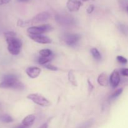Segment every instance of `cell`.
Here are the masks:
<instances>
[{
    "label": "cell",
    "mask_w": 128,
    "mask_h": 128,
    "mask_svg": "<svg viewBox=\"0 0 128 128\" xmlns=\"http://www.w3.org/2000/svg\"><path fill=\"white\" fill-rule=\"evenodd\" d=\"M82 1H88V0H82Z\"/></svg>",
    "instance_id": "obj_28"
},
{
    "label": "cell",
    "mask_w": 128,
    "mask_h": 128,
    "mask_svg": "<svg viewBox=\"0 0 128 128\" xmlns=\"http://www.w3.org/2000/svg\"><path fill=\"white\" fill-rule=\"evenodd\" d=\"M117 60L121 64H127L128 61L126 58H125L124 57L121 56H118L117 57Z\"/></svg>",
    "instance_id": "obj_20"
},
{
    "label": "cell",
    "mask_w": 128,
    "mask_h": 128,
    "mask_svg": "<svg viewBox=\"0 0 128 128\" xmlns=\"http://www.w3.org/2000/svg\"><path fill=\"white\" fill-rule=\"evenodd\" d=\"M67 8L71 12L78 11L82 6V3L79 0H68L67 2Z\"/></svg>",
    "instance_id": "obj_6"
},
{
    "label": "cell",
    "mask_w": 128,
    "mask_h": 128,
    "mask_svg": "<svg viewBox=\"0 0 128 128\" xmlns=\"http://www.w3.org/2000/svg\"><path fill=\"white\" fill-rule=\"evenodd\" d=\"M121 74H122V76L128 77V68H124L122 69V70H121Z\"/></svg>",
    "instance_id": "obj_23"
},
{
    "label": "cell",
    "mask_w": 128,
    "mask_h": 128,
    "mask_svg": "<svg viewBox=\"0 0 128 128\" xmlns=\"http://www.w3.org/2000/svg\"><path fill=\"white\" fill-rule=\"evenodd\" d=\"M81 36L77 34H70L65 36L64 41L69 46H74L80 41Z\"/></svg>",
    "instance_id": "obj_7"
},
{
    "label": "cell",
    "mask_w": 128,
    "mask_h": 128,
    "mask_svg": "<svg viewBox=\"0 0 128 128\" xmlns=\"http://www.w3.org/2000/svg\"><path fill=\"white\" fill-rule=\"evenodd\" d=\"M6 42L8 43V50L12 55H18L20 54L22 48V42L16 37V34L14 32H8L4 33Z\"/></svg>",
    "instance_id": "obj_1"
},
{
    "label": "cell",
    "mask_w": 128,
    "mask_h": 128,
    "mask_svg": "<svg viewBox=\"0 0 128 128\" xmlns=\"http://www.w3.org/2000/svg\"></svg>",
    "instance_id": "obj_29"
},
{
    "label": "cell",
    "mask_w": 128,
    "mask_h": 128,
    "mask_svg": "<svg viewBox=\"0 0 128 128\" xmlns=\"http://www.w3.org/2000/svg\"><path fill=\"white\" fill-rule=\"evenodd\" d=\"M13 119L8 114H3L0 116V121L4 123H11L13 122Z\"/></svg>",
    "instance_id": "obj_14"
},
{
    "label": "cell",
    "mask_w": 128,
    "mask_h": 128,
    "mask_svg": "<svg viewBox=\"0 0 128 128\" xmlns=\"http://www.w3.org/2000/svg\"><path fill=\"white\" fill-rule=\"evenodd\" d=\"M40 54L42 57H50L52 54V51L50 50H42L40 51Z\"/></svg>",
    "instance_id": "obj_16"
},
{
    "label": "cell",
    "mask_w": 128,
    "mask_h": 128,
    "mask_svg": "<svg viewBox=\"0 0 128 128\" xmlns=\"http://www.w3.org/2000/svg\"><path fill=\"white\" fill-rule=\"evenodd\" d=\"M29 36L32 40L35 42L40 44H50L51 43V39L45 36H42L41 34L38 35H31L30 34Z\"/></svg>",
    "instance_id": "obj_8"
},
{
    "label": "cell",
    "mask_w": 128,
    "mask_h": 128,
    "mask_svg": "<svg viewBox=\"0 0 128 128\" xmlns=\"http://www.w3.org/2000/svg\"><path fill=\"white\" fill-rule=\"evenodd\" d=\"M11 0H0V5L6 4L11 2Z\"/></svg>",
    "instance_id": "obj_24"
},
{
    "label": "cell",
    "mask_w": 128,
    "mask_h": 128,
    "mask_svg": "<svg viewBox=\"0 0 128 128\" xmlns=\"http://www.w3.org/2000/svg\"><path fill=\"white\" fill-rule=\"evenodd\" d=\"M38 128H48V124L44 123L43 124L41 125V126Z\"/></svg>",
    "instance_id": "obj_25"
},
{
    "label": "cell",
    "mask_w": 128,
    "mask_h": 128,
    "mask_svg": "<svg viewBox=\"0 0 128 128\" xmlns=\"http://www.w3.org/2000/svg\"><path fill=\"white\" fill-rule=\"evenodd\" d=\"M121 81L120 73L118 71H114L110 76V84L112 88L118 87Z\"/></svg>",
    "instance_id": "obj_9"
},
{
    "label": "cell",
    "mask_w": 128,
    "mask_h": 128,
    "mask_svg": "<svg viewBox=\"0 0 128 128\" xmlns=\"http://www.w3.org/2000/svg\"><path fill=\"white\" fill-rule=\"evenodd\" d=\"M50 17V14L48 12H41L36 15V16L30 20H26V21H22V20H19L18 21V26L20 27H27V26H32L35 24L41 23V22H45L47 21Z\"/></svg>",
    "instance_id": "obj_3"
},
{
    "label": "cell",
    "mask_w": 128,
    "mask_h": 128,
    "mask_svg": "<svg viewBox=\"0 0 128 128\" xmlns=\"http://www.w3.org/2000/svg\"><path fill=\"white\" fill-rule=\"evenodd\" d=\"M51 60V58L49 57H41L39 59L38 62L40 64H45L48 63V62H50Z\"/></svg>",
    "instance_id": "obj_17"
},
{
    "label": "cell",
    "mask_w": 128,
    "mask_h": 128,
    "mask_svg": "<svg viewBox=\"0 0 128 128\" xmlns=\"http://www.w3.org/2000/svg\"><path fill=\"white\" fill-rule=\"evenodd\" d=\"M52 30V28L50 25L44 24L40 26H33L29 28L27 31L28 34L31 35L42 34L45 32H49Z\"/></svg>",
    "instance_id": "obj_5"
},
{
    "label": "cell",
    "mask_w": 128,
    "mask_h": 128,
    "mask_svg": "<svg viewBox=\"0 0 128 128\" xmlns=\"http://www.w3.org/2000/svg\"><path fill=\"white\" fill-rule=\"evenodd\" d=\"M45 67L46 68H48V70H51V71H58V68L57 67H56V66H53V65L52 64H48V65H46L45 66Z\"/></svg>",
    "instance_id": "obj_21"
},
{
    "label": "cell",
    "mask_w": 128,
    "mask_h": 128,
    "mask_svg": "<svg viewBox=\"0 0 128 128\" xmlns=\"http://www.w3.org/2000/svg\"><path fill=\"white\" fill-rule=\"evenodd\" d=\"M28 98L32 102L42 107H48L51 105V102L46 98L38 94H31L28 96Z\"/></svg>",
    "instance_id": "obj_4"
},
{
    "label": "cell",
    "mask_w": 128,
    "mask_h": 128,
    "mask_svg": "<svg viewBox=\"0 0 128 128\" xmlns=\"http://www.w3.org/2000/svg\"><path fill=\"white\" fill-rule=\"evenodd\" d=\"M14 128H29L26 127V126H23V125H22V124H21V125H20V126H16V127H15Z\"/></svg>",
    "instance_id": "obj_26"
},
{
    "label": "cell",
    "mask_w": 128,
    "mask_h": 128,
    "mask_svg": "<svg viewBox=\"0 0 128 128\" xmlns=\"http://www.w3.org/2000/svg\"><path fill=\"white\" fill-rule=\"evenodd\" d=\"M35 120H36V116L34 115H28V116H27L26 118H24V120L22 121V122H21V124L30 128L33 124Z\"/></svg>",
    "instance_id": "obj_11"
},
{
    "label": "cell",
    "mask_w": 128,
    "mask_h": 128,
    "mask_svg": "<svg viewBox=\"0 0 128 128\" xmlns=\"http://www.w3.org/2000/svg\"><path fill=\"white\" fill-rule=\"evenodd\" d=\"M69 80L72 84L74 85V86H77V82L75 80L74 75L72 73V71H70V74H69Z\"/></svg>",
    "instance_id": "obj_18"
},
{
    "label": "cell",
    "mask_w": 128,
    "mask_h": 128,
    "mask_svg": "<svg viewBox=\"0 0 128 128\" xmlns=\"http://www.w3.org/2000/svg\"><path fill=\"white\" fill-rule=\"evenodd\" d=\"M26 72L29 77L32 79H34L40 76L41 70L38 67H30L26 70Z\"/></svg>",
    "instance_id": "obj_10"
},
{
    "label": "cell",
    "mask_w": 128,
    "mask_h": 128,
    "mask_svg": "<svg viewBox=\"0 0 128 128\" xmlns=\"http://www.w3.org/2000/svg\"><path fill=\"white\" fill-rule=\"evenodd\" d=\"M91 52L92 54V56L96 59V60H100L101 59V55L100 54V51L97 50L96 48H92L91 49Z\"/></svg>",
    "instance_id": "obj_15"
},
{
    "label": "cell",
    "mask_w": 128,
    "mask_h": 128,
    "mask_svg": "<svg viewBox=\"0 0 128 128\" xmlns=\"http://www.w3.org/2000/svg\"><path fill=\"white\" fill-rule=\"evenodd\" d=\"M122 91H123V89L122 88L118 89V90H116V91H115L113 94H112V96H111V98L115 99V98H118V96H120V95L122 94Z\"/></svg>",
    "instance_id": "obj_19"
},
{
    "label": "cell",
    "mask_w": 128,
    "mask_h": 128,
    "mask_svg": "<svg viewBox=\"0 0 128 128\" xmlns=\"http://www.w3.org/2000/svg\"><path fill=\"white\" fill-rule=\"evenodd\" d=\"M0 88H12L21 90L24 89V85L17 80L15 75L9 74L4 76L3 81L0 83Z\"/></svg>",
    "instance_id": "obj_2"
},
{
    "label": "cell",
    "mask_w": 128,
    "mask_h": 128,
    "mask_svg": "<svg viewBox=\"0 0 128 128\" xmlns=\"http://www.w3.org/2000/svg\"><path fill=\"white\" fill-rule=\"evenodd\" d=\"M18 1H20V2H26V1H29V0H18Z\"/></svg>",
    "instance_id": "obj_27"
},
{
    "label": "cell",
    "mask_w": 128,
    "mask_h": 128,
    "mask_svg": "<svg viewBox=\"0 0 128 128\" xmlns=\"http://www.w3.org/2000/svg\"><path fill=\"white\" fill-rule=\"evenodd\" d=\"M73 18L68 17V16H56V20L58 22H60L62 24H70L72 23L73 21Z\"/></svg>",
    "instance_id": "obj_13"
},
{
    "label": "cell",
    "mask_w": 128,
    "mask_h": 128,
    "mask_svg": "<svg viewBox=\"0 0 128 128\" xmlns=\"http://www.w3.org/2000/svg\"><path fill=\"white\" fill-rule=\"evenodd\" d=\"M94 10V5H90L87 9V12L88 14H91Z\"/></svg>",
    "instance_id": "obj_22"
},
{
    "label": "cell",
    "mask_w": 128,
    "mask_h": 128,
    "mask_svg": "<svg viewBox=\"0 0 128 128\" xmlns=\"http://www.w3.org/2000/svg\"><path fill=\"white\" fill-rule=\"evenodd\" d=\"M98 82L101 86L106 87L109 84V79L107 75L104 73H102L100 75L98 79Z\"/></svg>",
    "instance_id": "obj_12"
}]
</instances>
